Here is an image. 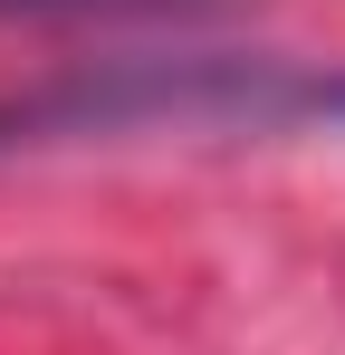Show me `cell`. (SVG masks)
Listing matches in <instances>:
<instances>
[{
    "mask_svg": "<svg viewBox=\"0 0 345 355\" xmlns=\"http://www.w3.org/2000/svg\"><path fill=\"white\" fill-rule=\"evenodd\" d=\"M115 125H345V67L288 58H134L115 77H67L48 96L0 106V144L39 135H115Z\"/></svg>",
    "mask_w": 345,
    "mask_h": 355,
    "instance_id": "obj_1",
    "label": "cell"
},
{
    "mask_svg": "<svg viewBox=\"0 0 345 355\" xmlns=\"http://www.w3.org/2000/svg\"><path fill=\"white\" fill-rule=\"evenodd\" d=\"M0 10H125V0H0Z\"/></svg>",
    "mask_w": 345,
    "mask_h": 355,
    "instance_id": "obj_2",
    "label": "cell"
}]
</instances>
